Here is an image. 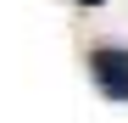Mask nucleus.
Masks as SVG:
<instances>
[{
    "label": "nucleus",
    "mask_w": 128,
    "mask_h": 123,
    "mask_svg": "<svg viewBox=\"0 0 128 123\" xmlns=\"http://www.w3.org/2000/svg\"><path fill=\"white\" fill-rule=\"evenodd\" d=\"M89 78L106 101H128V45H95L89 50Z\"/></svg>",
    "instance_id": "f257e3e1"
},
{
    "label": "nucleus",
    "mask_w": 128,
    "mask_h": 123,
    "mask_svg": "<svg viewBox=\"0 0 128 123\" xmlns=\"http://www.w3.org/2000/svg\"><path fill=\"white\" fill-rule=\"evenodd\" d=\"M78 6H100V0H78Z\"/></svg>",
    "instance_id": "f03ea898"
}]
</instances>
